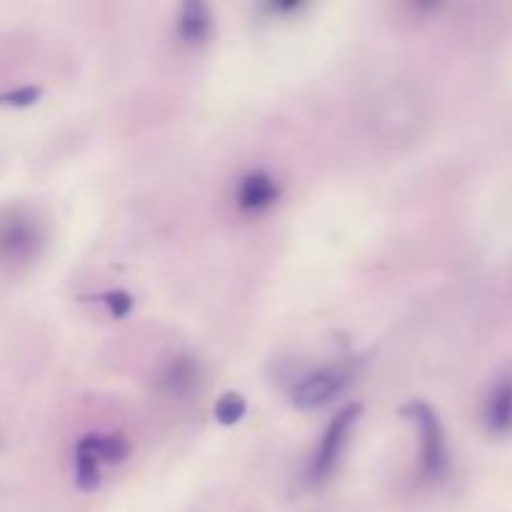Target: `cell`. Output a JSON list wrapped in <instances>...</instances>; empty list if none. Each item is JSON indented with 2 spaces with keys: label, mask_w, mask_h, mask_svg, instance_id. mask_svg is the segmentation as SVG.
<instances>
[{
  "label": "cell",
  "mask_w": 512,
  "mask_h": 512,
  "mask_svg": "<svg viewBox=\"0 0 512 512\" xmlns=\"http://www.w3.org/2000/svg\"><path fill=\"white\" fill-rule=\"evenodd\" d=\"M45 243L38 220L23 208H8L0 213V265L20 268L38 258Z\"/></svg>",
  "instance_id": "cell-1"
},
{
  "label": "cell",
  "mask_w": 512,
  "mask_h": 512,
  "mask_svg": "<svg viewBox=\"0 0 512 512\" xmlns=\"http://www.w3.org/2000/svg\"><path fill=\"white\" fill-rule=\"evenodd\" d=\"M400 413L420 430V475L425 480H440L448 473L450 455L438 415L423 400H413Z\"/></svg>",
  "instance_id": "cell-2"
},
{
  "label": "cell",
  "mask_w": 512,
  "mask_h": 512,
  "mask_svg": "<svg viewBox=\"0 0 512 512\" xmlns=\"http://www.w3.org/2000/svg\"><path fill=\"white\" fill-rule=\"evenodd\" d=\"M360 410L363 405L360 403H350L330 420V425L325 428L323 438H320L318 450H315L313 460H310V480L313 483H325V480L333 475V470L338 468V460L343 455L345 445H348L350 433H353L355 423L360 418Z\"/></svg>",
  "instance_id": "cell-3"
},
{
  "label": "cell",
  "mask_w": 512,
  "mask_h": 512,
  "mask_svg": "<svg viewBox=\"0 0 512 512\" xmlns=\"http://www.w3.org/2000/svg\"><path fill=\"white\" fill-rule=\"evenodd\" d=\"M350 383V368L345 365H325V368L313 370V373L303 375L298 383L293 385V403L300 410H315L328 405L330 400L338 398Z\"/></svg>",
  "instance_id": "cell-4"
},
{
  "label": "cell",
  "mask_w": 512,
  "mask_h": 512,
  "mask_svg": "<svg viewBox=\"0 0 512 512\" xmlns=\"http://www.w3.org/2000/svg\"><path fill=\"white\" fill-rule=\"evenodd\" d=\"M280 198V185L268 170H250L238 180L235 205L248 215H260L273 208Z\"/></svg>",
  "instance_id": "cell-5"
},
{
  "label": "cell",
  "mask_w": 512,
  "mask_h": 512,
  "mask_svg": "<svg viewBox=\"0 0 512 512\" xmlns=\"http://www.w3.org/2000/svg\"><path fill=\"white\" fill-rule=\"evenodd\" d=\"M483 425L495 438L512 433V370L490 385L483 400Z\"/></svg>",
  "instance_id": "cell-6"
},
{
  "label": "cell",
  "mask_w": 512,
  "mask_h": 512,
  "mask_svg": "<svg viewBox=\"0 0 512 512\" xmlns=\"http://www.w3.org/2000/svg\"><path fill=\"white\" fill-rule=\"evenodd\" d=\"M210 30H213V15H210L208 5L200 0H188L178 13L180 40L188 45H200L208 40Z\"/></svg>",
  "instance_id": "cell-7"
},
{
  "label": "cell",
  "mask_w": 512,
  "mask_h": 512,
  "mask_svg": "<svg viewBox=\"0 0 512 512\" xmlns=\"http://www.w3.org/2000/svg\"><path fill=\"white\" fill-rule=\"evenodd\" d=\"M83 440L88 443V448L93 450L95 458L100 460V465H118L130 455V443L125 435L90 433L83 435Z\"/></svg>",
  "instance_id": "cell-8"
},
{
  "label": "cell",
  "mask_w": 512,
  "mask_h": 512,
  "mask_svg": "<svg viewBox=\"0 0 512 512\" xmlns=\"http://www.w3.org/2000/svg\"><path fill=\"white\" fill-rule=\"evenodd\" d=\"M100 468H103L100 460L95 458V453L88 448V443L80 438L78 445H75V483H78V488L85 490V493L98 488Z\"/></svg>",
  "instance_id": "cell-9"
},
{
  "label": "cell",
  "mask_w": 512,
  "mask_h": 512,
  "mask_svg": "<svg viewBox=\"0 0 512 512\" xmlns=\"http://www.w3.org/2000/svg\"><path fill=\"white\" fill-rule=\"evenodd\" d=\"M198 378V365L193 358H175L163 375V388L173 395L188 393Z\"/></svg>",
  "instance_id": "cell-10"
},
{
  "label": "cell",
  "mask_w": 512,
  "mask_h": 512,
  "mask_svg": "<svg viewBox=\"0 0 512 512\" xmlns=\"http://www.w3.org/2000/svg\"><path fill=\"white\" fill-rule=\"evenodd\" d=\"M215 420H218L220 425H235L243 420V415L248 413V403H245L243 395L238 393H225L223 398L215 403Z\"/></svg>",
  "instance_id": "cell-11"
},
{
  "label": "cell",
  "mask_w": 512,
  "mask_h": 512,
  "mask_svg": "<svg viewBox=\"0 0 512 512\" xmlns=\"http://www.w3.org/2000/svg\"><path fill=\"white\" fill-rule=\"evenodd\" d=\"M40 95H43V90L38 85H23V88L0 93V105H8V108H28V105L38 103Z\"/></svg>",
  "instance_id": "cell-12"
},
{
  "label": "cell",
  "mask_w": 512,
  "mask_h": 512,
  "mask_svg": "<svg viewBox=\"0 0 512 512\" xmlns=\"http://www.w3.org/2000/svg\"><path fill=\"white\" fill-rule=\"evenodd\" d=\"M103 303L108 305V310L113 318H128L130 310H133V305H135V300H133V295L125 293V290H110V293L103 295Z\"/></svg>",
  "instance_id": "cell-13"
},
{
  "label": "cell",
  "mask_w": 512,
  "mask_h": 512,
  "mask_svg": "<svg viewBox=\"0 0 512 512\" xmlns=\"http://www.w3.org/2000/svg\"><path fill=\"white\" fill-rule=\"evenodd\" d=\"M298 8H300V3H293V0H288V3H268V5H265V10H268V13H295Z\"/></svg>",
  "instance_id": "cell-14"
}]
</instances>
